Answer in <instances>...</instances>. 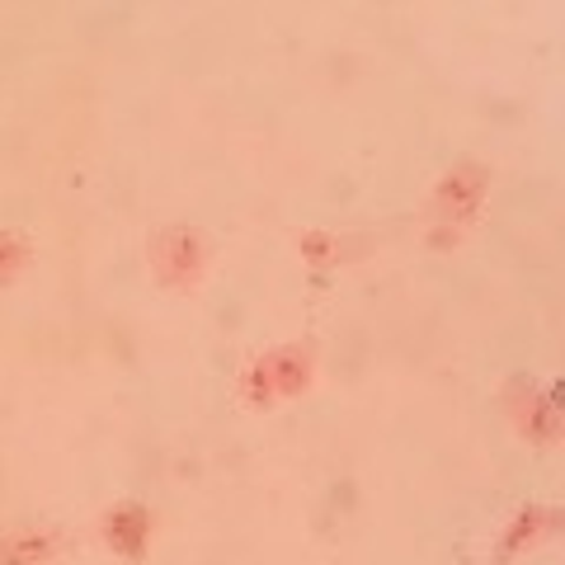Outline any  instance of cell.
<instances>
[{"label": "cell", "instance_id": "7a4b0ae2", "mask_svg": "<svg viewBox=\"0 0 565 565\" xmlns=\"http://www.w3.org/2000/svg\"><path fill=\"white\" fill-rule=\"evenodd\" d=\"M311 377V363L302 349H278L269 353L255 373H250V396L255 401H269V396H297Z\"/></svg>", "mask_w": 565, "mask_h": 565}, {"label": "cell", "instance_id": "8992f818", "mask_svg": "<svg viewBox=\"0 0 565 565\" xmlns=\"http://www.w3.org/2000/svg\"><path fill=\"white\" fill-rule=\"evenodd\" d=\"M519 424H523V434L527 438H537V444H556V434H561V405L552 396H533L527 392V401H519Z\"/></svg>", "mask_w": 565, "mask_h": 565}, {"label": "cell", "instance_id": "ba28073f", "mask_svg": "<svg viewBox=\"0 0 565 565\" xmlns=\"http://www.w3.org/2000/svg\"><path fill=\"white\" fill-rule=\"evenodd\" d=\"M29 259V245L20 232H0V282L20 274V264Z\"/></svg>", "mask_w": 565, "mask_h": 565}, {"label": "cell", "instance_id": "3957f363", "mask_svg": "<svg viewBox=\"0 0 565 565\" xmlns=\"http://www.w3.org/2000/svg\"><path fill=\"white\" fill-rule=\"evenodd\" d=\"M486 170L481 166H457L444 184H438V217L444 222H467L476 207H481V199H486Z\"/></svg>", "mask_w": 565, "mask_h": 565}, {"label": "cell", "instance_id": "5b68a950", "mask_svg": "<svg viewBox=\"0 0 565 565\" xmlns=\"http://www.w3.org/2000/svg\"><path fill=\"white\" fill-rule=\"evenodd\" d=\"M57 552V537L39 533V527H20V533L0 537V565H39Z\"/></svg>", "mask_w": 565, "mask_h": 565}, {"label": "cell", "instance_id": "52a82bcc", "mask_svg": "<svg viewBox=\"0 0 565 565\" xmlns=\"http://www.w3.org/2000/svg\"><path fill=\"white\" fill-rule=\"evenodd\" d=\"M552 523H556L552 509H527V514H519L514 527H509V537H504V556H514V552H523L527 542H537Z\"/></svg>", "mask_w": 565, "mask_h": 565}, {"label": "cell", "instance_id": "6da1fadb", "mask_svg": "<svg viewBox=\"0 0 565 565\" xmlns=\"http://www.w3.org/2000/svg\"><path fill=\"white\" fill-rule=\"evenodd\" d=\"M151 259H156V274H161L166 288H189L199 278V264H203V245L189 226H166L151 245Z\"/></svg>", "mask_w": 565, "mask_h": 565}, {"label": "cell", "instance_id": "277c9868", "mask_svg": "<svg viewBox=\"0 0 565 565\" xmlns=\"http://www.w3.org/2000/svg\"><path fill=\"white\" fill-rule=\"evenodd\" d=\"M147 533H151V514L141 504H118L109 519H104V537H109L114 552L122 556H141L147 552Z\"/></svg>", "mask_w": 565, "mask_h": 565}, {"label": "cell", "instance_id": "9c48e42d", "mask_svg": "<svg viewBox=\"0 0 565 565\" xmlns=\"http://www.w3.org/2000/svg\"><path fill=\"white\" fill-rule=\"evenodd\" d=\"M302 250H307L311 259H321V264H326V259H330V241H326V236H307V241H302Z\"/></svg>", "mask_w": 565, "mask_h": 565}]
</instances>
